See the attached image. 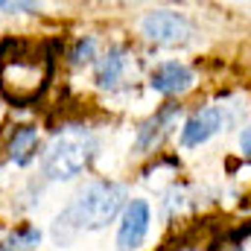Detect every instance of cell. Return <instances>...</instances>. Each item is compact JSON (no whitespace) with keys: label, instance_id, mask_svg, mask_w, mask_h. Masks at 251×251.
<instances>
[{"label":"cell","instance_id":"cell-1","mask_svg":"<svg viewBox=\"0 0 251 251\" xmlns=\"http://www.w3.org/2000/svg\"><path fill=\"white\" fill-rule=\"evenodd\" d=\"M53 70V56L47 44L29 38H6L0 41V94L12 105L35 102Z\"/></svg>","mask_w":251,"mask_h":251},{"label":"cell","instance_id":"cell-2","mask_svg":"<svg viewBox=\"0 0 251 251\" xmlns=\"http://www.w3.org/2000/svg\"><path fill=\"white\" fill-rule=\"evenodd\" d=\"M126 207V187L117 181H88L76 193L70 210L64 213V222L85 231H100L108 222L117 219V213Z\"/></svg>","mask_w":251,"mask_h":251},{"label":"cell","instance_id":"cell-3","mask_svg":"<svg viewBox=\"0 0 251 251\" xmlns=\"http://www.w3.org/2000/svg\"><path fill=\"white\" fill-rule=\"evenodd\" d=\"M94 158V137L82 126H70L44 152V176L50 181H70L76 178Z\"/></svg>","mask_w":251,"mask_h":251},{"label":"cell","instance_id":"cell-4","mask_svg":"<svg viewBox=\"0 0 251 251\" xmlns=\"http://www.w3.org/2000/svg\"><path fill=\"white\" fill-rule=\"evenodd\" d=\"M140 32L155 41V44H167V47H176V44H184L193 35V26L181 12H173V9H155V12H146L143 21H140Z\"/></svg>","mask_w":251,"mask_h":251},{"label":"cell","instance_id":"cell-5","mask_svg":"<svg viewBox=\"0 0 251 251\" xmlns=\"http://www.w3.org/2000/svg\"><path fill=\"white\" fill-rule=\"evenodd\" d=\"M149 222H152L149 201H146V199H131L123 207V216H120L117 249L120 251H137L143 246L146 234H149Z\"/></svg>","mask_w":251,"mask_h":251},{"label":"cell","instance_id":"cell-6","mask_svg":"<svg viewBox=\"0 0 251 251\" xmlns=\"http://www.w3.org/2000/svg\"><path fill=\"white\" fill-rule=\"evenodd\" d=\"M219 128H222V111L216 105H204V108H199L196 114H190L187 120H184V126H181V146L184 149L201 146Z\"/></svg>","mask_w":251,"mask_h":251},{"label":"cell","instance_id":"cell-7","mask_svg":"<svg viewBox=\"0 0 251 251\" xmlns=\"http://www.w3.org/2000/svg\"><path fill=\"white\" fill-rule=\"evenodd\" d=\"M193 82H196V76H193V70L184 62H164V64H158L152 70V76H149L152 91H158L164 97L187 94L190 88H193Z\"/></svg>","mask_w":251,"mask_h":251},{"label":"cell","instance_id":"cell-8","mask_svg":"<svg viewBox=\"0 0 251 251\" xmlns=\"http://www.w3.org/2000/svg\"><path fill=\"white\" fill-rule=\"evenodd\" d=\"M126 76V53L120 47H114V50H108L105 56H100L97 59V67H94V82L100 85V88H105V91H111V88H117L120 85V79Z\"/></svg>","mask_w":251,"mask_h":251},{"label":"cell","instance_id":"cell-9","mask_svg":"<svg viewBox=\"0 0 251 251\" xmlns=\"http://www.w3.org/2000/svg\"><path fill=\"white\" fill-rule=\"evenodd\" d=\"M176 114H178V105H170V108H164L161 114H155V117H152L149 123H143L140 134H137V152H143V149H152V146H158V143H161V137L167 134L170 123L176 120Z\"/></svg>","mask_w":251,"mask_h":251},{"label":"cell","instance_id":"cell-10","mask_svg":"<svg viewBox=\"0 0 251 251\" xmlns=\"http://www.w3.org/2000/svg\"><path fill=\"white\" fill-rule=\"evenodd\" d=\"M35 146H38V131L32 126H18L12 131V140H9V158L18 167H24L35 155Z\"/></svg>","mask_w":251,"mask_h":251},{"label":"cell","instance_id":"cell-11","mask_svg":"<svg viewBox=\"0 0 251 251\" xmlns=\"http://www.w3.org/2000/svg\"><path fill=\"white\" fill-rule=\"evenodd\" d=\"M41 243V231L38 228H32V225H21V228H15L12 231V237H9V251H29L32 246H38Z\"/></svg>","mask_w":251,"mask_h":251},{"label":"cell","instance_id":"cell-12","mask_svg":"<svg viewBox=\"0 0 251 251\" xmlns=\"http://www.w3.org/2000/svg\"><path fill=\"white\" fill-rule=\"evenodd\" d=\"M91 59H97V41L88 35V38H79L76 44H73V50H70V64H88Z\"/></svg>","mask_w":251,"mask_h":251},{"label":"cell","instance_id":"cell-13","mask_svg":"<svg viewBox=\"0 0 251 251\" xmlns=\"http://www.w3.org/2000/svg\"><path fill=\"white\" fill-rule=\"evenodd\" d=\"M0 9L3 12H38V3H6V0H0Z\"/></svg>","mask_w":251,"mask_h":251},{"label":"cell","instance_id":"cell-14","mask_svg":"<svg viewBox=\"0 0 251 251\" xmlns=\"http://www.w3.org/2000/svg\"><path fill=\"white\" fill-rule=\"evenodd\" d=\"M240 149H243V155L251 158V123L243 128V134H240Z\"/></svg>","mask_w":251,"mask_h":251},{"label":"cell","instance_id":"cell-15","mask_svg":"<svg viewBox=\"0 0 251 251\" xmlns=\"http://www.w3.org/2000/svg\"><path fill=\"white\" fill-rule=\"evenodd\" d=\"M181 251H199V249H181Z\"/></svg>","mask_w":251,"mask_h":251},{"label":"cell","instance_id":"cell-16","mask_svg":"<svg viewBox=\"0 0 251 251\" xmlns=\"http://www.w3.org/2000/svg\"><path fill=\"white\" fill-rule=\"evenodd\" d=\"M0 251H9V249H6V246H0Z\"/></svg>","mask_w":251,"mask_h":251}]
</instances>
